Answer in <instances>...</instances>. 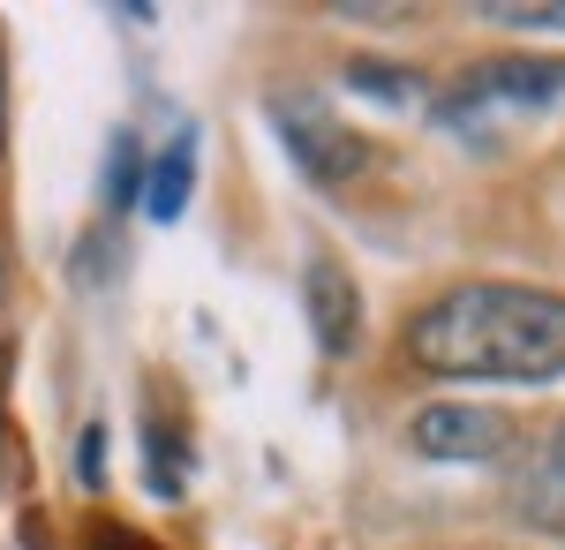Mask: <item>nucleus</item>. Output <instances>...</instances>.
Listing matches in <instances>:
<instances>
[{
    "label": "nucleus",
    "instance_id": "nucleus-1",
    "mask_svg": "<svg viewBox=\"0 0 565 550\" xmlns=\"http://www.w3.org/2000/svg\"><path fill=\"white\" fill-rule=\"evenodd\" d=\"M407 362L430 378H565V295L527 279H460L407 317Z\"/></svg>",
    "mask_w": 565,
    "mask_h": 550
},
{
    "label": "nucleus",
    "instance_id": "nucleus-2",
    "mask_svg": "<svg viewBox=\"0 0 565 550\" xmlns=\"http://www.w3.org/2000/svg\"><path fill=\"white\" fill-rule=\"evenodd\" d=\"M565 98V61H535V53H490L468 76H452L437 98V121L452 136H482V121H505V114H535Z\"/></svg>",
    "mask_w": 565,
    "mask_h": 550
},
{
    "label": "nucleus",
    "instance_id": "nucleus-3",
    "mask_svg": "<svg viewBox=\"0 0 565 550\" xmlns=\"http://www.w3.org/2000/svg\"><path fill=\"white\" fill-rule=\"evenodd\" d=\"M271 136L287 144V159L317 181V189H340V181H362L370 173V136L340 121V106H324L317 91H279L271 98Z\"/></svg>",
    "mask_w": 565,
    "mask_h": 550
},
{
    "label": "nucleus",
    "instance_id": "nucleus-4",
    "mask_svg": "<svg viewBox=\"0 0 565 550\" xmlns=\"http://www.w3.org/2000/svg\"><path fill=\"white\" fill-rule=\"evenodd\" d=\"M407 445L423 453V461H498V453H513V423L498 415V408H468V400H430L415 423H407Z\"/></svg>",
    "mask_w": 565,
    "mask_h": 550
},
{
    "label": "nucleus",
    "instance_id": "nucleus-5",
    "mask_svg": "<svg viewBox=\"0 0 565 550\" xmlns=\"http://www.w3.org/2000/svg\"><path fill=\"white\" fill-rule=\"evenodd\" d=\"M302 309H309V332H317V355H354L362 347V287H354V272L340 256H309L302 272Z\"/></svg>",
    "mask_w": 565,
    "mask_h": 550
},
{
    "label": "nucleus",
    "instance_id": "nucleus-6",
    "mask_svg": "<svg viewBox=\"0 0 565 550\" xmlns=\"http://www.w3.org/2000/svg\"><path fill=\"white\" fill-rule=\"evenodd\" d=\"M513 512L543 536H565V423H551L513 467Z\"/></svg>",
    "mask_w": 565,
    "mask_h": 550
},
{
    "label": "nucleus",
    "instance_id": "nucleus-7",
    "mask_svg": "<svg viewBox=\"0 0 565 550\" xmlns=\"http://www.w3.org/2000/svg\"><path fill=\"white\" fill-rule=\"evenodd\" d=\"M189 189H196V136L181 128L159 159H143V212L159 219V226H174L189 212Z\"/></svg>",
    "mask_w": 565,
    "mask_h": 550
},
{
    "label": "nucleus",
    "instance_id": "nucleus-8",
    "mask_svg": "<svg viewBox=\"0 0 565 550\" xmlns=\"http://www.w3.org/2000/svg\"><path fill=\"white\" fill-rule=\"evenodd\" d=\"M143 490L167 498V506L189 490V437H181V423H159V415L143 423Z\"/></svg>",
    "mask_w": 565,
    "mask_h": 550
},
{
    "label": "nucleus",
    "instance_id": "nucleus-9",
    "mask_svg": "<svg viewBox=\"0 0 565 550\" xmlns=\"http://www.w3.org/2000/svg\"><path fill=\"white\" fill-rule=\"evenodd\" d=\"M136 189H143V144H136L129 128H114L106 136V173H98V197H106V219H121L136 204Z\"/></svg>",
    "mask_w": 565,
    "mask_h": 550
},
{
    "label": "nucleus",
    "instance_id": "nucleus-10",
    "mask_svg": "<svg viewBox=\"0 0 565 550\" xmlns=\"http://www.w3.org/2000/svg\"><path fill=\"white\" fill-rule=\"evenodd\" d=\"M348 91H370L385 106H415L423 98V76L415 68H392V61H348Z\"/></svg>",
    "mask_w": 565,
    "mask_h": 550
},
{
    "label": "nucleus",
    "instance_id": "nucleus-11",
    "mask_svg": "<svg viewBox=\"0 0 565 550\" xmlns=\"http://www.w3.org/2000/svg\"><path fill=\"white\" fill-rule=\"evenodd\" d=\"M482 23H498V31H565V0H482Z\"/></svg>",
    "mask_w": 565,
    "mask_h": 550
},
{
    "label": "nucleus",
    "instance_id": "nucleus-12",
    "mask_svg": "<svg viewBox=\"0 0 565 550\" xmlns=\"http://www.w3.org/2000/svg\"><path fill=\"white\" fill-rule=\"evenodd\" d=\"M121 272V242H114V226H98L84 250H76V287H98V279H114Z\"/></svg>",
    "mask_w": 565,
    "mask_h": 550
},
{
    "label": "nucleus",
    "instance_id": "nucleus-13",
    "mask_svg": "<svg viewBox=\"0 0 565 550\" xmlns=\"http://www.w3.org/2000/svg\"><path fill=\"white\" fill-rule=\"evenodd\" d=\"M76 483L84 490L106 483V423H84V437H76Z\"/></svg>",
    "mask_w": 565,
    "mask_h": 550
},
{
    "label": "nucleus",
    "instance_id": "nucleus-14",
    "mask_svg": "<svg viewBox=\"0 0 565 550\" xmlns=\"http://www.w3.org/2000/svg\"><path fill=\"white\" fill-rule=\"evenodd\" d=\"M0 144H8V53H0Z\"/></svg>",
    "mask_w": 565,
    "mask_h": 550
},
{
    "label": "nucleus",
    "instance_id": "nucleus-15",
    "mask_svg": "<svg viewBox=\"0 0 565 550\" xmlns=\"http://www.w3.org/2000/svg\"><path fill=\"white\" fill-rule=\"evenodd\" d=\"M106 550H151V543H129V536H114V543H106Z\"/></svg>",
    "mask_w": 565,
    "mask_h": 550
}]
</instances>
